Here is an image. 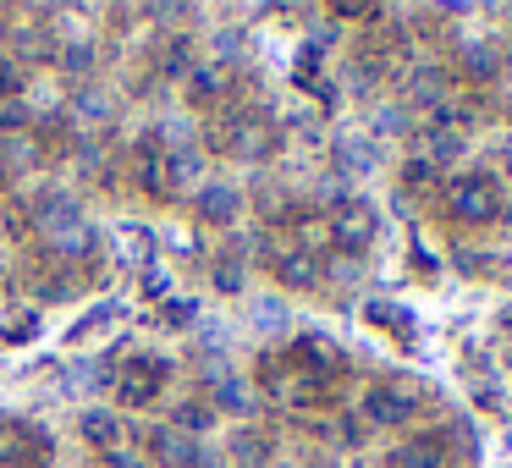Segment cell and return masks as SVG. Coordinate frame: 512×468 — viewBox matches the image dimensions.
<instances>
[{"label":"cell","instance_id":"cell-10","mask_svg":"<svg viewBox=\"0 0 512 468\" xmlns=\"http://www.w3.org/2000/svg\"><path fill=\"white\" fill-rule=\"evenodd\" d=\"M402 94H408V105H441L446 72H441V67H419V72L408 78V89H402Z\"/></svg>","mask_w":512,"mask_h":468},{"label":"cell","instance_id":"cell-1","mask_svg":"<svg viewBox=\"0 0 512 468\" xmlns=\"http://www.w3.org/2000/svg\"><path fill=\"white\" fill-rule=\"evenodd\" d=\"M45 457H50V435H34L23 419H0V468L45 463Z\"/></svg>","mask_w":512,"mask_h":468},{"label":"cell","instance_id":"cell-15","mask_svg":"<svg viewBox=\"0 0 512 468\" xmlns=\"http://www.w3.org/2000/svg\"><path fill=\"white\" fill-rule=\"evenodd\" d=\"M226 83H232V78H226V67H199V72H193V83H188V94L199 105H210V100H221V94H226Z\"/></svg>","mask_w":512,"mask_h":468},{"label":"cell","instance_id":"cell-19","mask_svg":"<svg viewBox=\"0 0 512 468\" xmlns=\"http://www.w3.org/2000/svg\"><path fill=\"white\" fill-rule=\"evenodd\" d=\"M28 127V100L23 94H0V133H17Z\"/></svg>","mask_w":512,"mask_h":468},{"label":"cell","instance_id":"cell-4","mask_svg":"<svg viewBox=\"0 0 512 468\" xmlns=\"http://www.w3.org/2000/svg\"><path fill=\"white\" fill-rule=\"evenodd\" d=\"M226 149H232L237 160H265L270 155L265 116H232V127H226Z\"/></svg>","mask_w":512,"mask_h":468},{"label":"cell","instance_id":"cell-20","mask_svg":"<svg viewBox=\"0 0 512 468\" xmlns=\"http://www.w3.org/2000/svg\"><path fill=\"white\" fill-rule=\"evenodd\" d=\"M276 397H281V402H303V397H314V375H309V380H303V375L276 380Z\"/></svg>","mask_w":512,"mask_h":468},{"label":"cell","instance_id":"cell-23","mask_svg":"<svg viewBox=\"0 0 512 468\" xmlns=\"http://www.w3.org/2000/svg\"><path fill=\"white\" fill-rule=\"evenodd\" d=\"M215 287H221V292H237V287H243V265H237V259L215 265Z\"/></svg>","mask_w":512,"mask_h":468},{"label":"cell","instance_id":"cell-12","mask_svg":"<svg viewBox=\"0 0 512 468\" xmlns=\"http://www.w3.org/2000/svg\"><path fill=\"white\" fill-rule=\"evenodd\" d=\"M138 177H144V188L155 193V199H166V193H171V166H166V155H160V149H144Z\"/></svg>","mask_w":512,"mask_h":468},{"label":"cell","instance_id":"cell-9","mask_svg":"<svg viewBox=\"0 0 512 468\" xmlns=\"http://www.w3.org/2000/svg\"><path fill=\"white\" fill-rule=\"evenodd\" d=\"M265 457H270V441H265V430H237L232 435V463L237 468H265Z\"/></svg>","mask_w":512,"mask_h":468},{"label":"cell","instance_id":"cell-3","mask_svg":"<svg viewBox=\"0 0 512 468\" xmlns=\"http://www.w3.org/2000/svg\"><path fill=\"white\" fill-rule=\"evenodd\" d=\"M155 457H160L166 468H215V463H210V452H204V446L193 441V435L171 430V424H166V430H155Z\"/></svg>","mask_w":512,"mask_h":468},{"label":"cell","instance_id":"cell-18","mask_svg":"<svg viewBox=\"0 0 512 468\" xmlns=\"http://www.w3.org/2000/svg\"><path fill=\"white\" fill-rule=\"evenodd\" d=\"M204 424H210V408H204V402H177V419H171V430H182V435H199Z\"/></svg>","mask_w":512,"mask_h":468},{"label":"cell","instance_id":"cell-8","mask_svg":"<svg viewBox=\"0 0 512 468\" xmlns=\"http://www.w3.org/2000/svg\"><path fill=\"white\" fill-rule=\"evenodd\" d=\"M160 375H166V364H160V358H144L138 369H127L122 397H127V402H149V397L160 391Z\"/></svg>","mask_w":512,"mask_h":468},{"label":"cell","instance_id":"cell-11","mask_svg":"<svg viewBox=\"0 0 512 468\" xmlns=\"http://www.w3.org/2000/svg\"><path fill=\"white\" fill-rule=\"evenodd\" d=\"M391 468H446V452L435 441H402L391 452Z\"/></svg>","mask_w":512,"mask_h":468},{"label":"cell","instance_id":"cell-16","mask_svg":"<svg viewBox=\"0 0 512 468\" xmlns=\"http://www.w3.org/2000/svg\"><path fill=\"white\" fill-rule=\"evenodd\" d=\"M83 441H94V446H116V419H111L105 408L83 413Z\"/></svg>","mask_w":512,"mask_h":468},{"label":"cell","instance_id":"cell-26","mask_svg":"<svg viewBox=\"0 0 512 468\" xmlns=\"http://www.w3.org/2000/svg\"><path fill=\"white\" fill-rule=\"evenodd\" d=\"M105 468H144V463H138V457H127V452H111V463H105Z\"/></svg>","mask_w":512,"mask_h":468},{"label":"cell","instance_id":"cell-25","mask_svg":"<svg viewBox=\"0 0 512 468\" xmlns=\"http://www.w3.org/2000/svg\"><path fill=\"white\" fill-rule=\"evenodd\" d=\"M89 61H94V50H89V45H72V50H67V67H72V72H83Z\"/></svg>","mask_w":512,"mask_h":468},{"label":"cell","instance_id":"cell-13","mask_svg":"<svg viewBox=\"0 0 512 468\" xmlns=\"http://www.w3.org/2000/svg\"><path fill=\"white\" fill-rule=\"evenodd\" d=\"M199 215H204V221H232V215H237V188H226V182H215V188H204V199H199Z\"/></svg>","mask_w":512,"mask_h":468},{"label":"cell","instance_id":"cell-6","mask_svg":"<svg viewBox=\"0 0 512 468\" xmlns=\"http://www.w3.org/2000/svg\"><path fill=\"white\" fill-rule=\"evenodd\" d=\"M331 237H336V243H347V248H364L369 237H375V215H369L364 204H342V210H336Z\"/></svg>","mask_w":512,"mask_h":468},{"label":"cell","instance_id":"cell-2","mask_svg":"<svg viewBox=\"0 0 512 468\" xmlns=\"http://www.w3.org/2000/svg\"><path fill=\"white\" fill-rule=\"evenodd\" d=\"M446 199H452V210L463 215V221H490V215H496V204H501L496 188H490L485 177H457Z\"/></svg>","mask_w":512,"mask_h":468},{"label":"cell","instance_id":"cell-5","mask_svg":"<svg viewBox=\"0 0 512 468\" xmlns=\"http://www.w3.org/2000/svg\"><path fill=\"white\" fill-rule=\"evenodd\" d=\"M413 413V391H402V386H375L364 397V419L369 424H402Z\"/></svg>","mask_w":512,"mask_h":468},{"label":"cell","instance_id":"cell-21","mask_svg":"<svg viewBox=\"0 0 512 468\" xmlns=\"http://www.w3.org/2000/svg\"><path fill=\"white\" fill-rule=\"evenodd\" d=\"M298 353H303V358H314V364H336V347L325 342V336H303Z\"/></svg>","mask_w":512,"mask_h":468},{"label":"cell","instance_id":"cell-24","mask_svg":"<svg viewBox=\"0 0 512 468\" xmlns=\"http://www.w3.org/2000/svg\"><path fill=\"white\" fill-rule=\"evenodd\" d=\"M23 89V72H17L12 56H0V94H17Z\"/></svg>","mask_w":512,"mask_h":468},{"label":"cell","instance_id":"cell-14","mask_svg":"<svg viewBox=\"0 0 512 468\" xmlns=\"http://www.w3.org/2000/svg\"><path fill=\"white\" fill-rule=\"evenodd\" d=\"M336 155H342L347 171H375V144H369L364 133H347L342 144H336Z\"/></svg>","mask_w":512,"mask_h":468},{"label":"cell","instance_id":"cell-17","mask_svg":"<svg viewBox=\"0 0 512 468\" xmlns=\"http://www.w3.org/2000/svg\"><path fill=\"white\" fill-rule=\"evenodd\" d=\"M215 402H226V408L243 413V408H254V391H248L237 375H221V380H215Z\"/></svg>","mask_w":512,"mask_h":468},{"label":"cell","instance_id":"cell-7","mask_svg":"<svg viewBox=\"0 0 512 468\" xmlns=\"http://www.w3.org/2000/svg\"><path fill=\"white\" fill-rule=\"evenodd\" d=\"M276 270H281L287 287H314V281H320V265H314L309 248H287V254H276Z\"/></svg>","mask_w":512,"mask_h":468},{"label":"cell","instance_id":"cell-22","mask_svg":"<svg viewBox=\"0 0 512 468\" xmlns=\"http://www.w3.org/2000/svg\"><path fill=\"white\" fill-rule=\"evenodd\" d=\"M17 45H23V56H50V34H39V28H17Z\"/></svg>","mask_w":512,"mask_h":468}]
</instances>
